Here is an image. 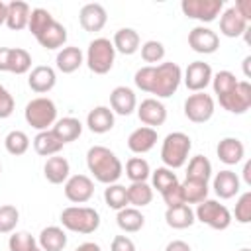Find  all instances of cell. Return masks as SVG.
Instances as JSON below:
<instances>
[{
	"mask_svg": "<svg viewBox=\"0 0 251 251\" xmlns=\"http://www.w3.org/2000/svg\"><path fill=\"white\" fill-rule=\"evenodd\" d=\"M161 198H163V202L167 204V208H173V206L184 204V198H182V190H180V182H176V184H173L171 188L163 190V192H161Z\"/></svg>",
	"mask_w": 251,
	"mask_h": 251,
	"instance_id": "obj_48",
	"label": "cell"
},
{
	"mask_svg": "<svg viewBox=\"0 0 251 251\" xmlns=\"http://www.w3.org/2000/svg\"><path fill=\"white\" fill-rule=\"evenodd\" d=\"M112 45H114L116 53L133 55V53H137L139 47H141V37H139V33H137L133 27H120V29L114 33Z\"/></svg>",
	"mask_w": 251,
	"mask_h": 251,
	"instance_id": "obj_25",
	"label": "cell"
},
{
	"mask_svg": "<svg viewBox=\"0 0 251 251\" xmlns=\"http://www.w3.org/2000/svg\"><path fill=\"white\" fill-rule=\"evenodd\" d=\"M43 175H45L47 182H51V184H65V180L71 176V165L65 157L53 155L45 161Z\"/></svg>",
	"mask_w": 251,
	"mask_h": 251,
	"instance_id": "obj_27",
	"label": "cell"
},
{
	"mask_svg": "<svg viewBox=\"0 0 251 251\" xmlns=\"http://www.w3.org/2000/svg\"><path fill=\"white\" fill-rule=\"evenodd\" d=\"M67 231L59 226H47L39 231L37 247L41 251H63L67 247Z\"/></svg>",
	"mask_w": 251,
	"mask_h": 251,
	"instance_id": "obj_24",
	"label": "cell"
},
{
	"mask_svg": "<svg viewBox=\"0 0 251 251\" xmlns=\"http://www.w3.org/2000/svg\"><path fill=\"white\" fill-rule=\"evenodd\" d=\"M24 118L25 122L37 129V131H45V129H51L53 124L57 122V106L51 98L47 96H37L33 100H29L25 104V110H24Z\"/></svg>",
	"mask_w": 251,
	"mask_h": 251,
	"instance_id": "obj_6",
	"label": "cell"
},
{
	"mask_svg": "<svg viewBox=\"0 0 251 251\" xmlns=\"http://www.w3.org/2000/svg\"><path fill=\"white\" fill-rule=\"evenodd\" d=\"M57 84V75L53 67L47 65H37L31 69L29 76H27V86L35 92V94H47L49 90H53Z\"/></svg>",
	"mask_w": 251,
	"mask_h": 251,
	"instance_id": "obj_16",
	"label": "cell"
},
{
	"mask_svg": "<svg viewBox=\"0 0 251 251\" xmlns=\"http://www.w3.org/2000/svg\"><path fill=\"white\" fill-rule=\"evenodd\" d=\"M4 147L10 155L18 157V155H24L27 149H29V137L25 131L22 129H12L6 137H4Z\"/></svg>",
	"mask_w": 251,
	"mask_h": 251,
	"instance_id": "obj_40",
	"label": "cell"
},
{
	"mask_svg": "<svg viewBox=\"0 0 251 251\" xmlns=\"http://www.w3.org/2000/svg\"><path fill=\"white\" fill-rule=\"evenodd\" d=\"M180 10L190 20L210 24L224 12V0H182Z\"/></svg>",
	"mask_w": 251,
	"mask_h": 251,
	"instance_id": "obj_9",
	"label": "cell"
},
{
	"mask_svg": "<svg viewBox=\"0 0 251 251\" xmlns=\"http://www.w3.org/2000/svg\"><path fill=\"white\" fill-rule=\"evenodd\" d=\"M210 176H212V163L208 161V157H204V155H194V157H190L188 167H186V176H184V178L208 182Z\"/></svg>",
	"mask_w": 251,
	"mask_h": 251,
	"instance_id": "obj_35",
	"label": "cell"
},
{
	"mask_svg": "<svg viewBox=\"0 0 251 251\" xmlns=\"http://www.w3.org/2000/svg\"><path fill=\"white\" fill-rule=\"evenodd\" d=\"M114 122H116L114 112H112L108 106H96V108H92V110L88 112V116H86V127H88L92 133H98V135L108 133V131L114 127Z\"/></svg>",
	"mask_w": 251,
	"mask_h": 251,
	"instance_id": "obj_23",
	"label": "cell"
},
{
	"mask_svg": "<svg viewBox=\"0 0 251 251\" xmlns=\"http://www.w3.org/2000/svg\"><path fill=\"white\" fill-rule=\"evenodd\" d=\"M192 149V139L184 131H173L169 133L161 143V161L163 167L175 171L186 165L188 155Z\"/></svg>",
	"mask_w": 251,
	"mask_h": 251,
	"instance_id": "obj_4",
	"label": "cell"
},
{
	"mask_svg": "<svg viewBox=\"0 0 251 251\" xmlns=\"http://www.w3.org/2000/svg\"><path fill=\"white\" fill-rule=\"evenodd\" d=\"M139 51H141V59L145 63H151V65H157L165 59V45L157 39H149V41L141 43Z\"/></svg>",
	"mask_w": 251,
	"mask_h": 251,
	"instance_id": "obj_43",
	"label": "cell"
},
{
	"mask_svg": "<svg viewBox=\"0 0 251 251\" xmlns=\"http://www.w3.org/2000/svg\"><path fill=\"white\" fill-rule=\"evenodd\" d=\"M233 8L245 22H251V0H237Z\"/></svg>",
	"mask_w": 251,
	"mask_h": 251,
	"instance_id": "obj_50",
	"label": "cell"
},
{
	"mask_svg": "<svg viewBox=\"0 0 251 251\" xmlns=\"http://www.w3.org/2000/svg\"><path fill=\"white\" fill-rule=\"evenodd\" d=\"M212 67L204 61H192L184 73H182V80H184V86L190 90V92H204L206 86L212 82Z\"/></svg>",
	"mask_w": 251,
	"mask_h": 251,
	"instance_id": "obj_13",
	"label": "cell"
},
{
	"mask_svg": "<svg viewBox=\"0 0 251 251\" xmlns=\"http://www.w3.org/2000/svg\"><path fill=\"white\" fill-rule=\"evenodd\" d=\"M75 251H102V249H100V245L94 243V241H84V243H80L78 247H75Z\"/></svg>",
	"mask_w": 251,
	"mask_h": 251,
	"instance_id": "obj_52",
	"label": "cell"
},
{
	"mask_svg": "<svg viewBox=\"0 0 251 251\" xmlns=\"http://www.w3.org/2000/svg\"><path fill=\"white\" fill-rule=\"evenodd\" d=\"M176 173H173L167 167H157L155 171H151V188L157 192H163L167 188H171L173 184H176Z\"/></svg>",
	"mask_w": 251,
	"mask_h": 251,
	"instance_id": "obj_41",
	"label": "cell"
},
{
	"mask_svg": "<svg viewBox=\"0 0 251 251\" xmlns=\"http://www.w3.org/2000/svg\"><path fill=\"white\" fill-rule=\"evenodd\" d=\"M51 131L59 137V141L65 145V143H71V141H76L82 133V124L78 118H73V116H65L61 120H57L51 127Z\"/></svg>",
	"mask_w": 251,
	"mask_h": 251,
	"instance_id": "obj_28",
	"label": "cell"
},
{
	"mask_svg": "<svg viewBox=\"0 0 251 251\" xmlns=\"http://www.w3.org/2000/svg\"><path fill=\"white\" fill-rule=\"evenodd\" d=\"M127 188V202L133 208L149 206L153 200V188L149 182H131Z\"/></svg>",
	"mask_w": 251,
	"mask_h": 251,
	"instance_id": "obj_36",
	"label": "cell"
},
{
	"mask_svg": "<svg viewBox=\"0 0 251 251\" xmlns=\"http://www.w3.org/2000/svg\"><path fill=\"white\" fill-rule=\"evenodd\" d=\"M61 226L73 233H94L100 227V214L90 206H69L61 212Z\"/></svg>",
	"mask_w": 251,
	"mask_h": 251,
	"instance_id": "obj_3",
	"label": "cell"
},
{
	"mask_svg": "<svg viewBox=\"0 0 251 251\" xmlns=\"http://www.w3.org/2000/svg\"><path fill=\"white\" fill-rule=\"evenodd\" d=\"M37 245V239L29 231H12L8 239V249L10 251H29Z\"/></svg>",
	"mask_w": 251,
	"mask_h": 251,
	"instance_id": "obj_45",
	"label": "cell"
},
{
	"mask_svg": "<svg viewBox=\"0 0 251 251\" xmlns=\"http://www.w3.org/2000/svg\"><path fill=\"white\" fill-rule=\"evenodd\" d=\"M0 175H2V165H0Z\"/></svg>",
	"mask_w": 251,
	"mask_h": 251,
	"instance_id": "obj_59",
	"label": "cell"
},
{
	"mask_svg": "<svg viewBox=\"0 0 251 251\" xmlns=\"http://www.w3.org/2000/svg\"><path fill=\"white\" fill-rule=\"evenodd\" d=\"M249 63H251V55H247V57L243 59V73H245V76L251 75V71H249Z\"/></svg>",
	"mask_w": 251,
	"mask_h": 251,
	"instance_id": "obj_55",
	"label": "cell"
},
{
	"mask_svg": "<svg viewBox=\"0 0 251 251\" xmlns=\"http://www.w3.org/2000/svg\"><path fill=\"white\" fill-rule=\"evenodd\" d=\"M133 82L139 90L147 94H155L157 100L171 98L182 82V69L173 61H165L159 65H147L135 71Z\"/></svg>",
	"mask_w": 251,
	"mask_h": 251,
	"instance_id": "obj_1",
	"label": "cell"
},
{
	"mask_svg": "<svg viewBox=\"0 0 251 251\" xmlns=\"http://www.w3.org/2000/svg\"><path fill=\"white\" fill-rule=\"evenodd\" d=\"M194 218L198 222H202L204 226L216 229V231H224L231 226V212L220 204L218 200H212V198H206L204 202L196 204V210H194Z\"/></svg>",
	"mask_w": 251,
	"mask_h": 251,
	"instance_id": "obj_7",
	"label": "cell"
},
{
	"mask_svg": "<svg viewBox=\"0 0 251 251\" xmlns=\"http://www.w3.org/2000/svg\"><path fill=\"white\" fill-rule=\"evenodd\" d=\"M29 69H31V55L22 47H10L6 73L25 75V73H29Z\"/></svg>",
	"mask_w": 251,
	"mask_h": 251,
	"instance_id": "obj_34",
	"label": "cell"
},
{
	"mask_svg": "<svg viewBox=\"0 0 251 251\" xmlns=\"http://www.w3.org/2000/svg\"><path fill=\"white\" fill-rule=\"evenodd\" d=\"M29 14H31V8L27 2H22V0H14V2H8L6 4V27L12 29V31H20L24 27H27V22H29Z\"/></svg>",
	"mask_w": 251,
	"mask_h": 251,
	"instance_id": "obj_22",
	"label": "cell"
},
{
	"mask_svg": "<svg viewBox=\"0 0 251 251\" xmlns=\"http://www.w3.org/2000/svg\"><path fill=\"white\" fill-rule=\"evenodd\" d=\"M218 102L229 114H245L251 108V84L247 80H237L235 88L220 96Z\"/></svg>",
	"mask_w": 251,
	"mask_h": 251,
	"instance_id": "obj_10",
	"label": "cell"
},
{
	"mask_svg": "<svg viewBox=\"0 0 251 251\" xmlns=\"http://www.w3.org/2000/svg\"><path fill=\"white\" fill-rule=\"evenodd\" d=\"M116 224L122 231L126 233H135L145 226V216L139 212V208L133 206H126L122 210H118L116 214Z\"/></svg>",
	"mask_w": 251,
	"mask_h": 251,
	"instance_id": "obj_31",
	"label": "cell"
},
{
	"mask_svg": "<svg viewBox=\"0 0 251 251\" xmlns=\"http://www.w3.org/2000/svg\"><path fill=\"white\" fill-rule=\"evenodd\" d=\"M82 63H84V53L75 45H67V47L59 49V53L55 57V65L63 75H71V73L78 71Z\"/></svg>",
	"mask_w": 251,
	"mask_h": 251,
	"instance_id": "obj_26",
	"label": "cell"
},
{
	"mask_svg": "<svg viewBox=\"0 0 251 251\" xmlns=\"http://www.w3.org/2000/svg\"><path fill=\"white\" fill-rule=\"evenodd\" d=\"M8 53H10V47H0V71H2V73H6Z\"/></svg>",
	"mask_w": 251,
	"mask_h": 251,
	"instance_id": "obj_53",
	"label": "cell"
},
{
	"mask_svg": "<svg viewBox=\"0 0 251 251\" xmlns=\"http://www.w3.org/2000/svg\"><path fill=\"white\" fill-rule=\"evenodd\" d=\"M239 251H251V249H249V247H241Z\"/></svg>",
	"mask_w": 251,
	"mask_h": 251,
	"instance_id": "obj_58",
	"label": "cell"
},
{
	"mask_svg": "<svg viewBox=\"0 0 251 251\" xmlns=\"http://www.w3.org/2000/svg\"><path fill=\"white\" fill-rule=\"evenodd\" d=\"M14 108H16V102H14V96L8 92L6 86L0 84V120H6L14 114Z\"/></svg>",
	"mask_w": 251,
	"mask_h": 251,
	"instance_id": "obj_47",
	"label": "cell"
},
{
	"mask_svg": "<svg viewBox=\"0 0 251 251\" xmlns=\"http://www.w3.org/2000/svg\"><path fill=\"white\" fill-rule=\"evenodd\" d=\"M157 129L153 127H147V126H141L137 129H133L129 135H127V149L135 155H143V153H149L155 143H157Z\"/></svg>",
	"mask_w": 251,
	"mask_h": 251,
	"instance_id": "obj_19",
	"label": "cell"
},
{
	"mask_svg": "<svg viewBox=\"0 0 251 251\" xmlns=\"http://www.w3.org/2000/svg\"><path fill=\"white\" fill-rule=\"evenodd\" d=\"M210 84L214 88V94L220 98V96H224V94H227L229 90L235 88L237 78H235V75L231 71H218L216 75H212V82Z\"/></svg>",
	"mask_w": 251,
	"mask_h": 251,
	"instance_id": "obj_42",
	"label": "cell"
},
{
	"mask_svg": "<svg viewBox=\"0 0 251 251\" xmlns=\"http://www.w3.org/2000/svg\"><path fill=\"white\" fill-rule=\"evenodd\" d=\"M20 222V210L12 204L0 206V233H12Z\"/></svg>",
	"mask_w": 251,
	"mask_h": 251,
	"instance_id": "obj_44",
	"label": "cell"
},
{
	"mask_svg": "<svg viewBox=\"0 0 251 251\" xmlns=\"http://www.w3.org/2000/svg\"><path fill=\"white\" fill-rule=\"evenodd\" d=\"M188 47L200 55H212L220 47V37L206 25H196L188 31Z\"/></svg>",
	"mask_w": 251,
	"mask_h": 251,
	"instance_id": "obj_11",
	"label": "cell"
},
{
	"mask_svg": "<svg viewBox=\"0 0 251 251\" xmlns=\"http://www.w3.org/2000/svg\"><path fill=\"white\" fill-rule=\"evenodd\" d=\"M249 27V22H245L237 10L231 6V8H226L222 14H220V33L226 35V37H241Z\"/></svg>",
	"mask_w": 251,
	"mask_h": 251,
	"instance_id": "obj_21",
	"label": "cell"
},
{
	"mask_svg": "<svg viewBox=\"0 0 251 251\" xmlns=\"http://www.w3.org/2000/svg\"><path fill=\"white\" fill-rule=\"evenodd\" d=\"M78 22H80V27L88 33H96L100 31L106 22H108V12L102 4L98 2H90V4H84L78 12Z\"/></svg>",
	"mask_w": 251,
	"mask_h": 251,
	"instance_id": "obj_15",
	"label": "cell"
},
{
	"mask_svg": "<svg viewBox=\"0 0 251 251\" xmlns=\"http://www.w3.org/2000/svg\"><path fill=\"white\" fill-rule=\"evenodd\" d=\"M165 251H192V247L182 239H173V241L167 243Z\"/></svg>",
	"mask_w": 251,
	"mask_h": 251,
	"instance_id": "obj_51",
	"label": "cell"
},
{
	"mask_svg": "<svg viewBox=\"0 0 251 251\" xmlns=\"http://www.w3.org/2000/svg\"><path fill=\"white\" fill-rule=\"evenodd\" d=\"M212 188H214V192H216L218 198L229 200V198H233V196L239 194V190H241V180H239V176H237L233 171L224 169V171L216 173L214 182H212Z\"/></svg>",
	"mask_w": 251,
	"mask_h": 251,
	"instance_id": "obj_17",
	"label": "cell"
},
{
	"mask_svg": "<svg viewBox=\"0 0 251 251\" xmlns=\"http://www.w3.org/2000/svg\"><path fill=\"white\" fill-rule=\"evenodd\" d=\"M126 176L131 182H147L151 176V167L143 157H131L126 163Z\"/></svg>",
	"mask_w": 251,
	"mask_h": 251,
	"instance_id": "obj_39",
	"label": "cell"
},
{
	"mask_svg": "<svg viewBox=\"0 0 251 251\" xmlns=\"http://www.w3.org/2000/svg\"><path fill=\"white\" fill-rule=\"evenodd\" d=\"M35 39H37V43H39L43 49H47V51L63 49L65 43H67V27L55 20V22H53L39 37H35Z\"/></svg>",
	"mask_w": 251,
	"mask_h": 251,
	"instance_id": "obj_29",
	"label": "cell"
},
{
	"mask_svg": "<svg viewBox=\"0 0 251 251\" xmlns=\"http://www.w3.org/2000/svg\"><path fill=\"white\" fill-rule=\"evenodd\" d=\"M135 112H137L139 122L143 126H147V127H153V129H157L159 126H163L167 122V108L157 98L141 100V104L135 108Z\"/></svg>",
	"mask_w": 251,
	"mask_h": 251,
	"instance_id": "obj_14",
	"label": "cell"
},
{
	"mask_svg": "<svg viewBox=\"0 0 251 251\" xmlns=\"http://www.w3.org/2000/svg\"><path fill=\"white\" fill-rule=\"evenodd\" d=\"M116 61V49L108 37H96L88 43L84 63L88 65L90 73L94 75H106L112 71Z\"/></svg>",
	"mask_w": 251,
	"mask_h": 251,
	"instance_id": "obj_5",
	"label": "cell"
},
{
	"mask_svg": "<svg viewBox=\"0 0 251 251\" xmlns=\"http://www.w3.org/2000/svg\"><path fill=\"white\" fill-rule=\"evenodd\" d=\"M63 147H65V145L59 141V137H57L51 129L37 131V135L33 137V149H35V153L41 155V157L59 155V151H61Z\"/></svg>",
	"mask_w": 251,
	"mask_h": 251,
	"instance_id": "obj_32",
	"label": "cell"
},
{
	"mask_svg": "<svg viewBox=\"0 0 251 251\" xmlns=\"http://www.w3.org/2000/svg\"><path fill=\"white\" fill-rule=\"evenodd\" d=\"M65 198L73 204H84L94 196V182L88 175H73L65 180Z\"/></svg>",
	"mask_w": 251,
	"mask_h": 251,
	"instance_id": "obj_12",
	"label": "cell"
},
{
	"mask_svg": "<svg viewBox=\"0 0 251 251\" xmlns=\"http://www.w3.org/2000/svg\"><path fill=\"white\" fill-rule=\"evenodd\" d=\"M86 167H88V173L94 176V180L102 184H114L124 175L122 161L112 149L104 145H92L86 151Z\"/></svg>",
	"mask_w": 251,
	"mask_h": 251,
	"instance_id": "obj_2",
	"label": "cell"
},
{
	"mask_svg": "<svg viewBox=\"0 0 251 251\" xmlns=\"http://www.w3.org/2000/svg\"><path fill=\"white\" fill-rule=\"evenodd\" d=\"M233 216H235V222H239V224H249L251 222V190H245L237 198Z\"/></svg>",
	"mask_w": 251,
	"mask_h": 251,
	"instance_id": "obj_46",
	"label": "cell"
},
{
	"mask_svg": "<svg viewBox=\"0 0 251 251\" xmlns=\"http://www.w3.org/2000/svg\"><path fill=\"white\" fill-rule=\"evenodd\" d=\"M6 22V2L0 0V25Z\"/></svg>",
	"mask_w": 251,
	"mask_h": 251,
	"instance_id": "obj_56",
	"label": "cell"
},
{
	"mask_svg": "<svg viewBox=\"0 0 251 251\" xmlns=\"http://www.w3.org/2000/svg\"><path fill=\"white\" fill-rule=\"evenodd\" d=\"M180 190H182V198H184V204H200L208 198V182H202V180H190V178H184L180 182Z\"/></svg>",
	"mask_w": 251,
	"mask_h": 251,
	"instance_id": "obj_33",
	"label": "cell"
},
{
	"mask_svg": "<svg viewBox=\"0 0 251 251\" xmlns=\"http://www.w3.org/2000/svg\"><path fill=\"white\" fill-rule=\"evenodd\" d=\"M29 251H41V249H39V247L35 245V247H33V249H29Z\"/></svg>",
	"mask_w": 251,
	"mask_h": 251,
	"instance_id": "obj_57",
	"label": "cell"
},
{
	"mask_svg": "<svg viewBox=\"0 0 251 251\" xmlns=\"http://www.w3.org/2000/svg\"><path fill=\"white\" fill-rule=\"evenodd\" d=\"M137 108L135 92L129 86H116L110 92V110L118 116H129Z\"/></svg>",
	"mask_w": 251,
	"mask_h": 251,
	"instance_id": "obj_18",
	"label": "cell"
},
{
	"mask_svg": "<svg viewBox=\"0 0 251 251\" xmlns=\"http://www.w3.org/2000/svg\"><path fill=\"white\" fill-rule=\"evenodd\" d=\"M165 222L169 227L173 229H186L190 227L196 218H194V210L188 206V204H178V206H173V208H167L165 212Z\"/></svg>",
	"mask_w": 251,
	"mask_h": 251,
	"instance_id": "obj_30",
	"label": "cell"
},
{
	"mask_svg": "<svg viewBox=\"0 0 251 251\" xmlns=\"http://www.w3.org/2000/svg\"><path fill=\"white\" fill-rule=\"evenodd\" d=\"M104 202H106L108 208H112L116 212L126 208V206H129V202H127V188L124 184H118V182L106 184V188H104Z\"/></svg>",
	"mask_w": 251,
	"mask_h": 251,
	"instance_id": "obj_37",
	"label": "cell"
},
{
	"mask_svg": "<svg viewBox=\"0 0 251 251\" xmlns=\"http://www.w3.org/2000/svg\"><path fill=\"white\" fill-rule=\"evenodd\" d=\"M216 155L224 165H237L245 157V145L237 137H224L216 147Z\"/></svg>",
	"mask_w": 251,
	"mask_h": 251,
	"instance_id": "obj_20",
	"label": "cell"
},
{
	"mask_svg": "<svg viewBox=\"0 0 251 251\" xmlns=\"http://www.w3.org/2000/svg\"><path fill=\"white\" fill-rule=\"evenodd\" d=\"M55 22V18L51 16L49 10L45 8H33L29 14V22H27V29L31 31L33 37H39L51 24Z\"/></svg>",
	"mask_w": 251,
	"mask_h": 251,
	"instance_id": "obj_38",
	"label": "cell"
},
{
	"mask_svg": "<svg viewBox=\"0 0 251 251\" xmlns=\"http://www.w3.org/2000/svg\"><path fill=\"white\" fill-rule=\"evenodd\" d=\"M184 116L192 122V124H206L208 120H212L214 110H216V102L210 94L204 92H192L186 100H184Z\"/></svg>",
	"mask_w": 251,
	"mask_h": 251,
	"instance_id": "obj_8",
	"label": "cell"
},
{
	"mask_svg": "<svg viewBox=\"0 0 251 251\" xmlns=\"http://www.w3.org/2000/svg\"><path fill=\"white\" fill-rule=\"evenodd\" d=\"M243 180L247 186H251V161H245L243 165Z\"/></svg>",
	"mask_w": 251,
	"mask_h": 251,
	"instance_id": "obj_54",
	"label": "cell"
},
{
	"mask_svg": "<svg viewBox=\"0 0 251 251\" xmlns=\"http://www.w3.org/2000/svg\"><path fill=\"white\" fill-rule=\"evenodd\" d=\"M110 251H135V243L127 235H116L110 243Z\"/></svg>",
	"mask_w": 251,
	"mask_h": 251,
	"instance_id": "obj_49",
	"label": "cell"
}]
</instances>
